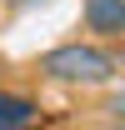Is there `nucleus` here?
I'll return each instance as SVG.
<instances>
[{
  "instance_id": "nucleus-3",
  "label": "nucleus",
  "mask_w": 125,
  "mask_h": 130,
  "mask_svg": "<svg viewBox=\"0 0 125 130\" xmlns=\"http://www.w3.org/2000/svg\"><path fill=\"white\" fill-rule=\"evenodd\" d=\"M35 115H40V105H35L30 95L0 90V130H20V125H30Z\"/></svg>"
},
{
  "instance_id": "nucleus-2",
  "label": "nucleus",
  "mask_w": 125,
  "mask_h": 130,
  "mask_svg": "<svg viewBox=\"0 0 125 130\" xmlns=\"http://www.w3.org/2000/svg\"><path fill=\"white\" fill-rule=\"evenodd\" d=\"M80 20L100 40H120L125 35V0H80Z\"/></svg>"
},
{
  "instance_id": "nucleus-1",
  "label": "nucleus",
  "mask_w": 125,
  "mask_h": 130,
  "mask_svg": "<svg viewBox=\"0 0 125 130\" xmlns=\"http://www.w3.org/2000/svg\"><path fill=\"white\" fill-rule=\"evenodd\" d=\"M35 70H40L45 80H55V85H110L120 75V60H115L110 50H100V45L70 40V45L45 50V55L35 60Z\"/></svg>"
},
{
  "instance_id": "nucleus-5",
  "label": "nucleus",
  "mask_w": 125,
  "mask_h": 130,
  "mask_svg": "<svg viewBox=\"0 0 125 130\" xmlns=\"http://www.w3.org/2000/svg\"><path fill=\"white\" fill-rule=\"evenodd\" d=\"M5 5H45V0H5Z\"/></svg>"
},
{
  "instance_id": "nucleus-4",
  "label": "nucleus",
  "mask_w": 125,
  "mask_h": 130,
  "mask_svg": "<svg viewBox=\"0 0 125 130\" xmlns=\"http://www.w3.org/2000/svg\"><path fill=\"white\" fill-rule=\"evenodd\" d=\"M100 115H105V125H125V90H115L110 100H100Z\"/></svg>"
}]
</instances>
